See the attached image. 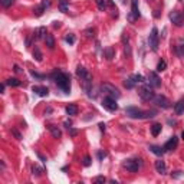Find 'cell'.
<instances>
[{
    "label": "cell",
    "instance_id": "1",
    "mask_svg": "<svg viewBox=\"0 0 184 184\" xmlns=\"http://www.w3.org/2000/svg\"><path fill=\"white\" fill-rule=\"evenodd\" d=\"M52 76H53V81L56 82L59 89H62L65 94H69V92H71V78H69L68 73L58 71V72H55Z\"/></svg>",
    "mask_w": 184,
    "mask_h": 184
},
{
    "label": "cell",
    "instance_id": "2",
    "mask_svg": "<svg viewBox=\"0 0 184 184\" xmlns=\"http://www.w3.org/2000/svg\"><path fill=\"white\" fill-rule=\"evenodd\" d=\"M125 114L130 118H134V120H145V118H153V116L157 115L155 111H143L137 106H128L125 109Z\"/></svg>",
    "mask_w": 184,
    "mask_h": 184
},
{
    "label": "cell",
    "instance_id": "3",
    "mask_svg": "<svg viewBox=\"0 0 184 184\" xmlns=\"http://www.w3.org/2000/svg\"><path fill=\"white\" fill-rule=\"evenodd\" d=\"M101 89H102V92H104V94H106L108 97L115 98V99H118V98L121 97L120 89H118L116 87H114V85H111V83H102Z\"/></svg>",
    "mask_w": 184,
    "mask_h": 184
},
{
    "label": "cell",
    "instance_id": "4",
    "mask_svg": "<svg viewBox=\"0 0 184 184\" xmlns=\"http://www.w3.org/2000/svg\"><path fill=\"white\" fill-rule=\"evenodd\" d=\"M138 94H139V97H141V99H144V101H151V99H154V97H155L154 91H153V87H150V85L143 87L138 91Z\"/></svg>",
    "mask_w": 184,
    "mask_h": 184
},
{
    "label": "cell",
    "instance_id": "5",
    "mask_svg": "<svg viewBox=\"0 0 184 184\" xmlns=\"http://www.w3.org/2000/svg\"><path fill=\"white\" fill-rule=\"evenodd\" d=\"M158 30H157V27H153V30H151V33H150V36H148V45H150V48H151V50H157L158 49Z\"/></svg>",
    "mask_w": 184,
    "mask_h": 184
},
{
    "label": "cell",
    "instance_id": "6",
    "mask_svg": "<svg viewBox=\"0 0 184 184\" xmlns=\"http://www.w3.org/2000/svg\"><path fill=\"white\" fill-rule=\"evenodd\" d=\"M102 106H104L105 109H108V111H111V112H114V111L118 109V104H116L115 98L108 97V95L102 99Z\"/></svg>",
    "mask_w": 184,
    "mask_h": 184
},
{
    "label": "cell",
    "instance_id": "7",
    "mask_svg": "<svg viewBox=\"0 0 184 184\" xmlns=\"http://www.w3.org/2000/svg\"><path fill=\"white\" fill-rule=\"evenodd\" d=\"M143 165V163H141V160H125L124 161V167L128 170V171H131V173H137L138 171V168Z\"/></svg>",
    "mask_w": 184,
    "mask_h": 184
},
{
    "label": "cell",
    "instance_id": "8",
    "mask_svg": "<svg viewBox=\"0 0 184 184\" xmlns=\"http://www.w3.org/2000/svg\"><path fill=\"white\" fill-rule=\"evenodd\" d=\"M153 101H154L155 105L160 106V108H163V109L170 108V101L164 97V95H157V97H154V99H153Z\"/></svg>",
    "mask_w": 184,
    "mask_h": 184
},
{
    "label": "cell",
    "instance_id": "9",
    "mask_svg": "<svg viewBox=\"0 0 184 184\" xmlns=\"http://www.w3.org/2000/svg\"><path fill=\"white\" fill-rule=\"evenodd\" d=\"M170 20L176 25V26H183V15L178 10H173L170 13Z\"/></svg>",
    "mask_w": 184,
    "mask_h": 184
},
{
    "label": "cell",
    "instance_id": "10",
    "mask_svg": "<svg viewBox=\"0 0 184 184\" xmlns=\"http://www.w3.org/2000/svg\"><path fill=\"white\" fill-rule=\"evenodd\" d=\"M148 85L153 88H160L161 87V79L158 78V75L155 72H150L148 75Z\"/></svg>",
    "mask_w": 184,
    "mask_h": 184
},
{
    "label": "cell",
    "instance_id": "11",
    "mask_svg": "<svg viewBox=\"0 0 184 184\" xmlns=\"http://www.w3.org/2000/svg\"><path fill=\"white\" fill-rule=\"evenodd\" d=\"M177 144H178V138H177L176 135H173L171 138L167 141V143L164 144V150L165 151H173L177 148Z\"/></svg>",
    "mask_w": 184,
    "mask_h": 184
},
{
    "label": "cell",
    "instance_id": "12",
    "mask_svg": "<svg viewBox=\"0 0 184 184\" xmlns=\"http://www.w3.org/2000/svg\"><path fill=\"white\" fill-rule=\"evenodd\" d=\"M155 170H157L158 174L164 176V174L167 173V165H165V163L163 161V160H158V161H155Z\"/></svg>",
    "mask_w": 184,
    "mask_h": 184
},
{
    "label": "cell",
    "instance_id": "13",
    "mask_svg": "<svg viewBox=\"0 0 184 184\" xmlns=\"http://www.w3.org/2000/svg\"><path fill=\"white\" fill-rule=\"evenodd\" d=\"M76 76H78L79 79H85V78H89L91 73L85 68H83V66H81V65H79L78 68H76Z\"/></svg>",
    "mask_w": 184,
    "mask_h": 184
},
{
    "label": "cell",
    "instance_id": "14",
    "mask_svg": "<svg viewBox=\"0 0 184 184\" xmlns=\"http://www.w3.org/2000/svg\"><path fill=\"white\" fill-rule=\"evenodd\" d=\"M48 130H49V132L52 134L53 138H60V135H62V131H60V128L58 127V125H49Z\"/></svg>",
    "mask_w": 184,
    "mask_h": 184
},
{
    "label": "cell",
    "instance_id": "15",
    "mask_svg": "<svg viewBox=\"0 0 184 184\" xmlns=\"http://www.w3.org/2000/svg\"><path fill=\"white\" fill-rule=\"evenodd\" d=\"M35 94H38L39 97H48L49 95V89L46 87H33L32 88Z\"/></svg>",
    "mask_w": 184,
    "mask_h": 184
},
{
    "label": "cell",
    "instance_id": "16",
    "mask_svg": "<svg viewBox=\"0 0 184 184\" xmlns=\"http://www.w3.org/2000/svg\"><path fill=\"white\" fill-rule=\"evenodd\" d=\"M174 112H176L177 115H181V114L184 112V98H181V99H178V101L176 102V105H174Z\"/></svg>",
    "mask_w": 184,
    "mask_h": 184
},
{
    "label": "cell",
    "instance_id": "17",
    "mask_svg": "<svg viewBox=\"0 0 184 184\" xmlns=\"http://www.w3.org/2000/svg\"><path fill=\"white\" fill-rule=\"evenodd\" d=\"M46 27H39V29H36V32H35L33 38L36 39V40H40V39H45L46 38Z\"/></svg>",
    "mask_w": 184,
    "mask_h": 184
},
{
    "label": "cell",
    "instance_id": "18",
    "mask_svg": "<svg viewBox=\"0 0 184 184\" xmlns=\"http://www.w3.org/2000/svg\"><path fill=\"white\" fill-rule=\"evenodd\" d=\"M131 7H132V10H131V15L135 17V19H138L139 16V9H138V0H131Z\"/></svg>",
    "mask_w": 184,
    "mask_h": 184
},
{
    "label": "cell",
    "instance_id": "19",
    "mask_svg": "<svg viewBox=\"0 0 184 184\" xmlns=\"http://www.w3.org/2000/svg\"><path fill=\"white\" fill-rule=\"evenodd\" d=\"M176 52H177V55L178 56H181V58H184V40L183 39H180V40L177 42V45H176Z\"/></svg>",
    "mask_w": 184,
    "mask_h": 184
},
{
    "label": "cell",
    "instance_id": "20",
    "mask_svg": "<svg viewBox=\"0 0 184 184\" xmlns=\"http://www.w3.org/2000/svg\"><path fill=\"white\" fill-rule=\"evenodd\" d=\"M104 55H105V58L108 60L114 59V56H115V49H114L112 46H108V48L104 49Z\"/></svg>",
    "mask_w": 184,
    "mask_h": 184
},
{
    "label": "cell",
    "instance_id": "21",
    "mask_svg": "<svg viewBox=\"0 0 184 184\" xmlns=\"http://www.w3.org/2000/svg\"><path fill=\"white\" fill-rule=\"evenodd\" d=\"M150 150H151V153H154V154L158 155V157H161V155L165 153L164 147H158V145H150Z\"/></svg>",
    "mask_w": 184,
    "mask_h": 184
},
{
    "label": "cell",
    "instance_id": "22",
    "mask_svg": "<svg viewBox=\"0 0 184 184\" xmlns=\"http://www.w3.org/2000/svg\"><path fill=\"white\" fill-rule=\"evenodd\" d=\"M45 42H46V46H48L49 49H53V48H55V38H53V35H50V33L46 35Z\"/></svg>",
    "mask_w": 184,
    "mask_h": 184
},
{
    "label": "cell",
    "instance_id": "23",
    "mask_svg": "<svg viewBox=\"0 0 184 184\" xmlns=\"http://www.w3.org/2000/svg\"><path fill=\"white\" fill-rule=\"evenodd\" d=\"M58 3H59V10L62 13H66L68 6H69V0H58Z\"/></svg>",
    "mask_w": 184,
    "mask_h": 184
},
{
    "label": "cell",
    "instance_id": "24",
    "mask_svg": "<svg viewBox=\"0 0 184 184\" xmlns=\"http://www.w3.org/2000/svg\"><path fill=\"white\" fill-rule=\"evenodd\" d=\"M6 85H9V87H20L22 82H20L19 79H16V78H9L7 81H6Z\"/></svg>",
    "mask_w": 184,
    "mask_h": 184
},
{
    "label": "cell",
    "instance_id": "25",
    "mask_svg": "<svg viewBox=\"0 0 184 184\" xmlns=\"http://www.w3.org/2000/svg\"><path fill=\"white\" fill-rule=\"evenodd\" d=\"M66 114H68V115H76V114H78V106L73 105V104L68 105L66 106Z\"/></svg>",
    "mask_w": 184,
    "mask_h": 184
},
{
    "label": "cell",
    "instance_id": "26",
    "mask_svg": "<svg viewBox=\"0 0 184 184\" xmlns=\"http://www.w3.org/2000/svg\"><path fill=\"white\" fill-rule=\"evenodd\" d=\"M161 128H163L161 124H154L153 127H151V134H153L154 137H157L158 134L161 132Z\"/></svg>",
    "mask_w": 184,
    "mask_h": 184
},
{
    "label": "cell",
    "instance_id": "27",
    "mask_svg": "<svg viewBox=\"0 0 184 184\" xmlns=\"http://www.w3.org/2000/svg\"><path fill=\"white\" fill-rule=\"evenodd\" d=\"M124 87L127 88V89H132V88L135 87V82H134V81L131 79V76H130L128 79H125V81H124Z\"/></svg>",
    "mask_w": 184,
    "mask_h": 184
},
{
    "label": "cell",
    "instance_id": "28",
    "mask_svg": "<svg viewBox=\"0 0 184 184\" xmlns=\"http://www.w3.org/2000/svg\"><path fill=\"white\" fill-rule=\"evenodd\" d=\"M33 58L38 62H40L42 60V52H40V49L38 48V46H35V49H33Z\"/></svg>",
    "mask_w": 184,
    "mask_h": 184
},
{
    "label": "cell",
    "instance_id": "29",
    "mask_svg": "<svg viewBox=\"0 0 184 184\" xmlns=\"http://www.w3.org/2000/svg\"><path fill=\"white\" fill-rule=\"evenodd\" d=\"M95 2H97V6L99 10H105L106 9V2L108 0H95Z\"/></svg>",
    "mask_w": 184,
    "mask_h": 184
},
{
    "label": "cell",
    "instance_id": "30",
    "mask_svg": "<svg viewBox=\"0 0 184 184\" xmlns=\"http://www.w3.org/2000/svg\"><path fill=\"white\" fill-rule=\"evenodd\" d=\"M42 173H43V170L39 168L38 165H33V167H32V174H33V176L40 177V176H42Z\"/></svg>",
    "mask_w": 184,
    "mask_h": 184
},
{
    "label": "cell",
    "instance_id": "31",
    "mask_svg": "<svg viewBox=\"0 0 184 184\" xmlns=\"http://www.w3.org/2000/svg\"><path fill=\"white\" fill-rule=\"evenodd\" d=\"M131 79H132V81H134L135 83H141V82H144V76H143V75H139V73L131 75Z\"/></svg>",
    "mask_w": 184,
    "mask_h": 184
},
{
    "label": "cell",
    "instance_id": "32",
    "mask_svg": "<svg viewBox=\"0 0 184 184\" xmlns=\"http://www.w3.org/2000/svg\"><path fill=\"white\" fill-rule=\"evenodd\" d=\"M165 68H167V62L161 59L160 62H158V65H157V71L158 72H163V71H165Z\"/></svg>",
    "mask_w": 184,
    "mask_h": 184
},
{
    "label": "cell",
    "instance_id": "33",
    "mask_svg": "<svg viewBox=\"0 0 184 184\" xmlns=\"http://www.w3.org/2000/svg\"><path fill=\"white\" fill-rule=\"evenodd\" d=\"M65 40L68 42L69 45H73V43H75V36H73V35H72V33H69L68 36L65 38Z\"/></svg>",
    "mask_w": 184,
    "mask_h": 184
},
{
    "label": "cell",
    "instance_id": "34",
    "mask_svg": "<svg viewBox=\"0 0 184 184\" xmlns=\"http://www.w3.org/2000/svg\"><path fill=\"white\" fill-rule=\"evenodd\" d=\"M124 53H125V56H131V46L130 45H125V49H124Z\"/></svg>",
    "mask_w": 184,
    "mask_h": 184
},
{
    "label": "cell",
    "instance_id": "35",
    "mask_svg": "<svg viewBox=\"0 0 184 184\" xmlns=\"http://www.w3.org/2000/svg\"><path fill=\"white\" fill-rule=\"evenodd\" d=\"M13 2H15V0H2V4H3L4 7H9V6L13 4Z\"/></svg>",
    "mask_w": 184,
    "mask_h": 184
},
{
    "label": "cell",
    "instance_id": "36",
    "mask_svg": "<svg viewBox=\"0 0 184 184\" xmlns=\"http://www.w3.org/2000/svg\"><path fill=\"white\" fill-rule=\"evenodd\" d=\"M94 181H95V183H105L106 178H105L104 176H99V177H97V178H95Z\"/></svg>",
    "mask_w": 184,
    "mask_h": 184
},
{
    "label": "cell",
    "instance_id": "37",
    "mask_svg": "<svg viewBox=\"0 0 184 184\" xmlns=\"http://www.w3.org/2000/svg\"><path fill=\"white\" fill-rule=\"evenodd\" d=\"M85 33H87L88 38H94V36H95V35H94L95 33V29H88Z\"/></svg>",
    "mask_w": 184,
    "mask_h": 184
},
{
    "label": "cell",
    "instance_id": "38",
    "mask_svg": "<svg viewBox=\"0 0 184 184\" xmlns=\"http://www.w3.org/2000/svg\"><path fill=\"white\" fill-rule=\"evenodd\" d=\"M83 165H85V167H88V165H91V157H85L83 158Z\"/></svg>",
    "mask_w": 184,
    "mask_h": 184
},
{
    "label": "cell",
    "instance_id": "39",
    "mask_svg": "<svg viewBox=\"0 0 184 184\" xmlns=\"http://www.w3.org/2000/svg\"><path fill=\"white\" fill-rule=\"evenodd\" d=\"M12 134H13V135L16 137V139H22V135H20L19 132L16 131V130H12Z\"/></svg>",
    "mask_w": 184,
    "mask_h": 184
},
{
    "label": "cell",
    "instance_id": "40",
    "mask_svg": "<svg viewBox=\"0 0 184 184\" xmlns=\"http://www.w3.org/2000/svg\"><path fill=\"white\" fill-rule=\"evenodd\" d=\"M30 73H32V76H35V78H38V79H43V78H45L43 75H39V73H36L35 71H32Z\"/></svg>",
    "mask_w": 184,
    "mask_h": 184
},
{
    "label": "cell",
    "instance_id": "41",
    "mask_svg": "<svg viewBox=\"0 0 184 184\" xmlns=\"http://www.w3.org/2000/svg\"><path fill=\"white\" fill-rule=\"evenodd\" d=\"M98 157H99V160H102V158L106 157V154L105 153H102V151H99V153H98Z\"/></svg>",
    "mask_w": 184,
    "mask_h": 184
},
{
    "label": "cell",
    "instance_id": "42",
    "mask_svg": "<svg viewBox=\"0 0 184 184\" xmlns=\"http://www.w3.org/2000/svg\"><path fill=\"white\" fill-rule=\"evenodd\" d=\"M181 174H183V171H176V174H173V177H174V178H178Z\"/></svg>",
    "mask_w": 184,
    "mask_h": 184
},
{
    "label": "cell",
    "instance_id": "43",
    "mask_svg": "<svg viewBox=\"0 0 184 184\" xmlns=\"http://www.w3.org/2000/svg\"><path fill=\"white\" fill-rule=\"evenodd\" d=\"M38 157H39V158H40V160H42V161H43V163H46V158H45V157H43V155H42V154H40V153H38Z\"/></svg>",
    "mask_w": 184,
    "mask_h": 184
},
{
    "label": "cell",
    "instance_id": "44",
    "mask_svg": "<svg viewBox=\"0 0 184 184\" xmlns=\"http://www.w3.org/2000/svg\"><path fill=\"white\" fill-rule=\"evenodd\" d=\"M99 128H101V131H105V124L101 122V124H99Z\"/></svg>",
    "mask_w": 184,
    "mask_h": 184
},
{
    "label": "cell",
    "instance_id": "45",
    "mask_svg": "<svg viewBox=\"0 0 184 184\" xmlns=\"http://www.w3.org/2000/svg\"><path fill=\"white\" fill-rule=\"evenodd\" d=\"M122 42H124V43L127 42V43H128V36H125V35H124V36H122Z\"/></svg>",
    "mask_w": 184,
    "mask_h": 184
},
{
    "label": "cell",
    "instance_id": "46",
    "mask_svg": "<svg viewBox=\"0 0 184 184\" xmlns=\"http://www.w3.org/2000/svg\"><path fill=\"white\" fill-rule=\"evenodd\" d=\"M55 27H59L60 26V22H55V25H53Z\"/></svg>",
    "mask_w": 184,
    "mask_h": 184
},
{
    "label": "cell",
    "instance_id": "47",
    "mask_svg": "<svg viewBox=\"0 0 184 184\" xmlns=\"http://www.w3.org/2000/svg\"><path fill=\"white\" fill-rule=\"evenodd\" d=\"M15 71H16V72H20V68L17 66V65H15Z\"/></svg>",
    "mask_w": 184,
    "mask_h": 184
},
{
    "label": "cell",
    "instance_id": "48",
    "mask_svg": "<svg viewBox=\"0 0 184 184\" xmlns=\"http://www.w3.org/2000/svg\"><path fill=\"white\" fill-rule=\"evenodd\" d=\"M181 137H183V138H184V131H183V134H181Z\"/></svg>",
    "mask_w": 184,
    "mask_h": 184
},
{
    "label": "cell",
    "instance_id": "49",
    "mask_svg": "<svg viewBox=\"0 0 184 184\" xmlns=\"http://www.w3.org/2000/svg\"><path fill=\"white\" fill-rule=\"evenodd\" d=\"M180 2H183V0H180Z\"/></svg>",
    "mask_w": 184,
    "mask_h": 184
},
{
    "label": "cell",
    "instance_id": "50",
    "mask_svg": "<svg viewBox=\"0 0 184 184\" xmlns=\"http://www.w3.org/2000/svg\"><path fill=\"white\" fill-rule=\"evenodd\" d=\"M183 16H184V13H183Z\"/></svg>",
    "mask_w": 184,
    "mask_h": 184
}]
</instances>
